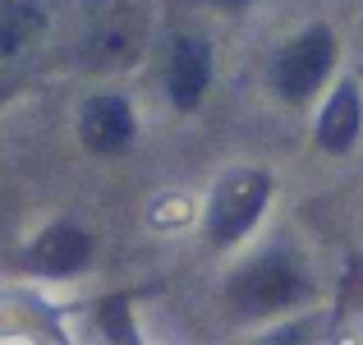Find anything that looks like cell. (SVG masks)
Listing matches in <instances>:
<instances>
[{"mask_svg":"<svg viewBox=\"0 0 363 345\" xmlns=\"http://www.w3.org/2000/svg\"><path fill=\"white\" fill-rule=\"evenodd\" d=\"M262 203H267V175L262 170H235V175H225L212 194V207H207V235L216 244L240 239L253 226V217L262 212Z\"/></svg>","mask_w":363,"mask_h":345,"instance_id":"1","label":"cell"},{"mask_svg":"<svg viewBox=\"0 0 363 345\" xmlns=\"http://www.w3.org/2000/svg\"><path fill=\"white\" fill-rule=\"evenodd\" d=\"M299 290H303L299 272H294V263H285L281 253L244 267V272L230 281V295H235V304H240L244 313H276V309H285V304L299 300Z\"/></svg>","mask_w":363,"mask_h":345,"instance_id":"2","label":"cell"},{"mask_svg":"<svg viewBox=\"0 0 363 345\" xmlns=\"http://www.w3.org/2000/svg\"><path fill=\"white\" fill-rule=\"evenodd\" d=\"M331 60H336V42H331L327 28H308L299 42H290L276 60V83H281L285 97H308L322 79H327Z\"/></svg>","mask_w":363,"mask_h":345,"instance_id":"3","label":"cell"},{"mask_svg":"<svg viewBox=\"0 0 363 345\" xmlns=\"http://www.w3.org/2000/svg\"><path fill=\"white\" fill-rule=\"evenodd\" d=\"M79 133L92 152H120V148H129V138H133V115L120 97H92L88 106H83Z\"/></svg>","mask_w":363,"mask_h":345,"instance_id":"4","label":"cell"},{"mask_svg":"<svg viewBox=\"0 0 363 345\" xmlns=\"http://www.w3.org/2000/svg\"><path fill=\"white\" fill-rule=\"evenodd\" d=\"M88 253H92V244H88V235L83 230H74V226H51L42 239L33 244V267L37 272H55V276H69V272H79L83 263H88Z\"/></svg>","mask_w":363,"mask_h":345,"instance_id":"5","label":"cell"},{"mask_svg":"<svg viewBox=\"0 0 363 345\" xmlns=\"http://www.w3.org/2000/svg\"><path fill=\"white\" fill-rule=\"evenodd\" d=\"M207 74H212V51L207 42H179L175 46V60H170V102L175 106H194L207 88Z\"/></svg>","mask_w":363,"mask_h":345,"instance_id":"6","label":"cell"},{"mask_svg":"<svg viewBox=\"0 0 363 345\" xmlns=\"http://www.w3.org/2000/svg\"><path fill=\"white\" fill-rule=\"evenodd\" d=\"M354 133H359V97H354V88H340L318 120V138L327 152H345L354 143Z\"/></svg>","mask_w":363,"mask_h":345,"instance_id":"7","label":"cell"},{"mask_svg":"<svg viewBox=\"0 0 363 345\" xmlns=\"http://www.w3.org/2000/svg\"><path fill=\"white\" fill-rule=\"evenodd\" d=\"M37 28H42V14H37L33 5H9L5 14H0V60H5L9 51H18Z\"/></svg>","mask_w":363,"mask_h":345,"instance_id":"8","label":"cell"},{"mask_svg":"<svg viewBox=\"0 0 363 345\" xmlns=\"http://www.w3.org/2000/svg\"><path fill=\"white\" fill-rule=\"evenodd\" d=\"M221 5H244V0H221Z\"/></svg>","mask_w":363,"mask_h":345,"instance_id":"9","label":"cell"}]
</instances>
